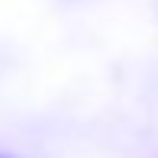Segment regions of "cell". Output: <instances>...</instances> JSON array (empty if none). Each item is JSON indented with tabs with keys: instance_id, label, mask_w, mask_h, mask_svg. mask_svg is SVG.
Listing matches in <instances>:
<instances>
[{
	"instance_id": "cell-1",
	"label": "cell",
	"mask_w": 158,
	"mask_h": 158,
	"mask_svg": "<svg viewBox=\"0 0 158 158\" xmlns=\"http://www.w3.org/2000/svg\"><path fill=\"white\" fill-rule=\"evenodd\" d=\"M0 158H3V155H0Z\"/></svg>"
}]
</instances>
